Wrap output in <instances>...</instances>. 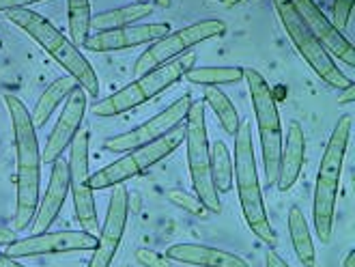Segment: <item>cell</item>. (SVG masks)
<instances>
[{
	"label": "cell",
	"mask_w": 355,
	"mask_h": 267,
	"mask_svg": "<svg viewBox=\"0 0 355 267\" xmlns=\"http://www.w3.org/2000/svg\"><path fill=\"white\" fill-rule=\"evenodd\" d=\"M15 239H17V233L13 229L0 227V246H11Z\"/></svg>",
	"instance_id": "cell-34"
},
{
	"label": "cell",
	"mask_w": 355,
	"mask_h": 267,
	"mask_svg": "<svg viewBox=\"0 0 355 267\" xmlns=\"http://www.w3.org/2000/svg\"><path fill=\"white\" fill-rule=\"evenodd\" d=\"M89 132H80L69 145V192L73 198V212L80 222L82 231L97 237L99 220H97V205L93 198V188L89 186Z\"/></svg>",
	"instance_id": "cell-10"
},
{
	"label": "cell",
	"mask_w": 355,
	"mask_h": 267,
	"mask_svg": "<svg viewBox=\"0 0 355 267\" xmlns=\"http://www.w3.org/2000/svg\"><path fill=\"white\" fill-rule=\"evenodd\" d=\"M173 28L171 24L164 22H153V24H132L116 31H106V33H95L91 35L85 46L91 52H119L128 48H138V46H151L157 39L166 37Z\"/></svg>",
	"instance_id": "cell-16"
},
{
	"label": "cell",
	"mask_w": 355,
	"mask_h": 267,
	"mask_svg": "<svg viewBox=\"0 0 355 267\" xmlns=\"http://www.w3.org/2000/svg\"><path fill=\"white\" fill-rule=\"evenodd\" d=\"M291 3H293V7L300 11V15L304 17V22L310 26V31L315 33V37L321 41V46L329 52V56L331 58L336 56L340 63H345L349 67H355V48H353V44L329 22L315 0H291Z\"/></svg>",
	"instance_id": "cell-15"
},
{
	"label": "cell",
	"mask_w": 355,
	"mask_h": 267,
	"mask_svg": "<svg viewBox=\"0 0 355 267\" xmlns=\"http://www.w3.org/2000/svg\"><path fill=\"white\" fill-rule=\"evenodd\" d=\"M128 214H130V192L123 186L112 188V196L108 203V214L103 220L101 229L97 233V246L93 248V257L87 267H110L119 246L125 235V227H128Z\"/></svg>",
	"instance_id": "cell-12"
},
{
	"label": "cell",
	"mask_w": 355,
	"mask_h": 267,
	"mask_svg": "<svg viewBox=\"0 0 355 267\" xmlns=\"http://www.w3.org/2000/svg\"><path fill=\"white\" fill-rule=\"evenodd\" d=\"M134 3H140V5H149L151 0H134Z\"/></svg>",
	"instance_id": "cell-39"
},
{
	"label": "cell",
	"mask_w": 355,
	"mask_h": 267,
	"mask_svg": "<svg viewBox=\"0 0 355 267\" xmlns=\"http://www.w3.org/2000/svg\"><path fill=\"white\" fill-rule=\"evenodd\" d=\"M237 3H241V0H224V5H228V7H233Z\"/></svg>",
	"instance_id": "cell-38"
},
{
	"label": "cell",
	"mask_w": 355,
	"mask_h": 267,
	"mask_svg": "<svg viewBox=\"0 0 355 267\" xmlns=\"http://www.w3.org/2000/svg\"><path fill=\"white\" fill-rule=\"evenodd\" d=\"M196 65V54L187 52L171 63H166L157 69H151L144 76H138L134 82H130L128 87H123L121 91H116L114 95L101 99L95 104V114L97 117H119L123 112H130L142 104H147L149 99L157 97L159 93H164L166 89H171L173 85L190 71Z\"/></svg>",
	"instance_id": "cell-5"
},
{
	"label": "cell",
	"mask_w": 355,
	"mask_h": 267,
	"mask_svg": "<svg viewBox=\"0 0 355 267\" xmlns=\"http://www.w3.org/2000/svg\"><path fill=\"white\" fill-rule=\"evenodd\" d=\"M69 13V35L76 48L85 46V41L91 37V0H67Z\"/></svg>",
	"instance_id": "cell-27"
},
{
	"label": "cell",
	"mask_w": 355,
	"mask_h": 267,
	"mask_svg": "<svg viewBox=\"0 0 355 267\" xmlns=\"http://www.w3.org/2000/svg\"><path fill=\"white\" fill-rule=\"evenodd\" d=\"M44 3V0H0V11H15V9H28L31 5Z\"/></svg>",
	"instance_id": "cell-31"
},
{
	"label": "cell",
	"mask_w": 355,
	"mask_h": 267,
	"mask_svg": "<svg viewBox=\"0 0 355 267\" xmlns=\"http://www.w3.org/2000/svg\"><path fill=\"white\" fill-rule=\"evenodd\" d=\"M343 267H355V250H349L345 261H343Z\"/></svg>",
	"instance_id": "cell-36"
},
{
	"label": "cell",
	"mask_w": 355,
	"mask_h": 267,
	"mask_svg": "<svg viewBox=\"0 0 355 267\" xmlns=\"http://www.w3.org/2000/svg\"><path fill=\"white\" fill-rule=\"evenodd\" d=\"M192 85L202 87H220V85H237L243 80V67L228 65V67H198L194 65L183 76Z\"/></svg>",
	"instance_id": "cell-26"
},
{
	"label": "cell",
	"mask_w": 355,
	"mask_h": 267,
	"mask_svg": "<svg viewBox=\"0 0 355 267\" xmlns=\"http://www.w3.org/2000/svg\"><path fill=\"white\" fill-rule=\"evenodd\" d=\"M274 9L280 17L288 39L293 41V46L297 48L300 56L308 63V67L331 89L340 91V89L349 87L353 80L336 65V60H334L329 56V52L321 46V41L304 22V17L293 7V3H291V0H274Z\"/></svg>",
	"instance_id": "cell-7"
},
{
	"label": "cell",
	"mask_w": 355,
	"mask_h": 267,
	"mask_svg": "<svg viewBox=\"0 0 355 267\" xmlns=\"http://www.w3.org/2000/svg\"><path fill=\"white\" fill-rule=\"evenodd\" d=\"M224 33H226V24L222 19H202V22H196L192 26L168 33L166 37L157 39L155 44H151L138 56L136 65H134V74H136V78L144 76L147 71L157 69L166 63H171V60L187 54L192 48L200 46L202 41L220 37Z\"/></svg>",
	"instance_id": "cell-9"
},
{
	"label": "cell",
	"mask_w": 355,
	"mask_h": 267,
	"mask_svg": "<svg viewBox=\"0 0 355 267\" xmlns=\"http://www.w3.org/2000/svg\"><path fill=\"white\" fill-rule=\"evenodd\" d=\"M97 246V237L87 231H56L37 233L31 237L15 239L7 246L11 259L44 257V255H67V252H89Z\"/></svg>",
	"instance_id": "cell-13"
},
{
	"label": "cell",
	"mask_w": 355,
	"mask_h": 267,
	"mask_svg": "<svg viewBox=\"0 0 355 267\" xmlns=\"http://www.w3.org/2000/svg\"><path fill=\"white\" fill-rule=\"evenodd\" d=\"M136 261L142 265V267H173V261L157 252V250H149V248H138L136 250Z\"/></svg>",
	"instance_id": "cell-30"
},
{
	"label": "cell",
	"mask_w": 355,
	"mask_h": 267,
	"mask_svg": "<svg viewBox=\"0 0 355 267\" xmlns=\"http://www.w3.org/2000/svg\"><path fill=\"white\" fill-rule=\"evenodd\" d=\"M80 87L78 82L71 78V76H65V78H58L54 80L52 85L41 93V97L37 99L35 104V110L31 112V119H33V126L35 128H44L46 123L50 121V117L54 114V110L69 97V93Z\"/></svg>",
	"instance_id": "cell-21"
},
{
	"label": "cell",
	"mask_w": 355,
	"mask_h": 267,
	"mask_svg": "<svg viewBox=\"0 0 355 267\" xmlns=\"http://www.w3.org/2000/svg\"><path fill=\"white\" fill-rule=\"evenodd\" d=\"M235 183H237V194L241 203V212L245 218L248 229L252 231L265 246L271 250L278 246L276 231L271 227L263 192L259 183V171H257V157H254V142H252V126L250 121L239 123V130L235 134Z\"/></svg>",
	"instance_id": "cell-4"
},
{
	"label": "cell",
	"mask_w": 355,
	"mask_h": 267,
	"mask_svg": "<svg viewBox=\"0 0 355 267\" xmlns=\"http://www.w3.org/2000/svg\"><path fill=\"white\" fill-rule=\"evenodd\" d=\"M353 5L355 0H334V9H331V15H334V26H336L340 33L347 28L349 19H351V13H353Z\"/></svg>",
	"instance_id": "cell-29"
},
{
	"label": "cell",
	"mask_w": 355,
	"mask_h": 267,
	"mask_svg": "<svg viewBox=\"0 0 355 267\" xmlns=\"http://www.w3.org/2000/svg\"><path fill=\"white\" fill-rule=\"evenodd\" d=\"M243 80L248 82L250 99H252V110H254L257 126H259L267 186H276L280 151H282V140H284L276 95L271 91L269 82L257 69H243Z\"/></svg>",
	"instance_id": "cell-6"
},
{
	"label": "cell",
	"mask_w": 355,
	"mask_h": 267,
	"mask_svg": "<svg viewBox=\"0 0 355 267\" xmlns=\"http://www.w3.org/2000/svg\"><path fill=\"white\" fill-rule=\"evenodd\" d=\"M50 166H52V173H50L46 194L39 196V207H37L35 220L31 224L33 235L50 231V227L58 218L62 205H65V200H67V194H69V166H67V162L58 157L56 162L50 164Z\"/></svg>",
	"instance_id": "cell-17"
},
{
	"label": "cell",
	"mask_w": 355,
	"mask_h": 267,
	"mask_svg": "<svg viewBox=\"0 0 355 267\" xmlns=\"http://www.w3.org/2000/svg\"><path fill=\"white\" fill-rule=\"evenodd\" d=\"M265 267H291V265H286V261L280 255H276L274 250H269L267 257H265Z\"/></svg>",
	"instance_id": "cell-32"
},
{
	"label": "cell",
	"mask_w": 355,
	"mask_h": 267,
	"mask_svg": "<svg viewBox=\"0 0 355 267\" xmlns=\"http://www.w3.org/2000/svg\"><path fill=\"white\" fill-rule=\"evenodd\" d=\"M190 106H192L190 95H183L177 101H173L166 110L157 112L149 121H144L142 126L125 132V134H116V136L108 138L106 142H103V149L112 151V153H128V151H134L138 147L149 145L151 140L164 136L168 130H173L175 126H179V123H183Z\"/></svg>",
	"instance_id": "cell-11"
},
{
	"label": "cell",
	"mask_w": 355,
	"mask_h": 267,
	"mask_svg": "<svg viewBox=\"0 0 355 267\" xmlns=\"http://www.w3.org/2000/svg\"><path fill=\"white\" fill-rule=\"evenodd\" d=\"M355 99V85L351 82L349 87H345V89H340V95H338V104H351V101Z\"/></svg>",
	"instance_id": "cell-33"
},
{
	"label": "cell",
	"mask_w": 355,
	"mask_h": 267,
	"mask_svg": "<svg viewBox=\"0 0 355 267\" xmlns=\"http://www.w3.org/2000/svg\"><path fill=\"white\" fill-rule=\"evenodd\" d=\"M153 13V5H140V3H132L128 7H119V9H110V11H101L97 15L91 17V31L95 33H106V31H116V28H125L132 26L140 19H144L147 15Z\"/></svg>",
	"instance_id": "cell-22"
},
{
	"label": "cell",
	"mask_w": 355,
	"mask_h": 267,
	"mask_svg": "<svg viewBox=\"0 0 355 267\" xmlns=\"http://www.w3.org/2000/svg\"><path fill=\"white\" fill-rule=\"evenodd\" d=\"M209 157H211V179L218 194H228L235 186V171H233V155L222 140H216L209 147Z\"/></svg>",
	"instance_id": "cell-24"
},
{
	"label": "cell",
	"mask_w": 355,
	"mask_h": 267,
	"mask_svg": "<svg viewBox=\"0 0 355 267\" xmlns=\"http://www.w3.org/2000/svg\"><path fill=\"white\" fill-rule=\"evenodd\" d=\"M85 114H87V91L82 87H76L65 99V106H62L56 126L46 140V149L41 151V162L52 164L62 155V151L69 149V145L80 132Z\"/></svg>",
	"instance_id": "cell-14"
},
{
	"label": "cell",
	"mask_w": 355,
	"mask_h": 267,
	"mask_svg": "<svg viewBox=\"0 0 355 267\" xmlns=\"http://www.w3.org/2000/svg\"><path fill=\"white\" fill-rule=\"evenodd\" d=\"M185 140V121L175 126L173 130H168L164 136L151 140L149 145L138 147L134 151H128L134 166L138 169V175H144L149 169H153L155 164H159L162 160H166L171 153H175Z\"/></svg>",
	"instance_id": "cell-20"
},
{
	"label": "cell",
	"mask_w": 355,
	"mask_h": 267,
	"mask_svg": "<svg viewBox=\"0 0 355 267\" xmlns=\"http://www.w3.org/2000/svg\"><path fill=\"white\" fill-rule=\"evenodd\" d=\"M0 267H24V265L17 263V259H11L7 252H0Z\"/></svg>",
	"instance_id": "cell-35"
},
{
	"label": "cell",
	"mask_w": 355,
	"mask_h": 267,
	"mask_svg": "<svg viewBox=\"0 0 355 267\" xmlns=\"http://www.w3.org/2000/svg\"><path fill=\"white\" fill-rule=\"evenodd\" d=\"M5 106L11 117V130L15 142V164H17V192H15V216L13 231L22 233L35 220L39 207L41 188V149L37 142V128L24 101L15 95H5Z\"/></svg>",
	"instance_id": "cell-1"
},
{
	"label": "cell",
	"mask_w": 355,
	"mask_h": 267,
	"mask_svg": "<svg viewBox=\"0 0 355 267\" xmlns=\"http://www.w3.org/2000/svg\"><path fill=\"white\" fill-rule=\"evenodd\" d=\"M151 3H155L157 7H164V9L171 7V0H151Z\"/></svg>",
	"instance_id": "cell-37"
},
{
	"label": "cell",
	"mask_w": 355,
	"mask_h": 267,
	"mask_svg": "<svg viewBox=\"0 0 355 267\" xmlns=\"http://www.w3.org/2000/svg\"><path fill=\"white\" fill-rule=\"evenodd\" d=\"M205 104L211 108L220 121L222 130L228 134V136H235L237 130H239V112L235 108V104L231 99H228V95L224 91H220L218 87H207L205 89Z\"/></svg>",
	"instance_id": "cell-25"
},
{
	"label": "cell",
	"mask_w": 355,
	"mask_h": 267,
	"mask_svg": "<svg viewBox=\"0 0 355 267\" xmlns=\"http://www.w3.org/2000/svg\"><path fill=\"white\" fill-rule=\"evenodd\" d=\"M173 263L183 265H196V267H250L248 261H243L239 255L226 252L211 246L200 243H173L164 252Z\"/></svg>",
	"instance_id": "cell-19"
},
{
	"label": "cell",
	"mask_w": 355,
	"mask_h": 267,
	"mask_svg": "<svg viewBox=\"0 0 355 267\" xmlns=\"http://www.w3.org/2000/svg\"><path fill=\"white\" fill-rule=\"evenodd\" d=\"M185 145H187V166H190L192 186L202 207L211 214L222 212V200L211 179V157H209L207 123H205V101H192L185 117Z\"/></svg>",
	"instance_id": "cell-8"
},
{
	"label": "cell",
	"mask_w": 355,
	"mask_h": 267,
	"mask_svg": "<svg viewBox=\"0 0 355 267\" xmlns=\"http://www.w3.org/2000/svg\"><path fill=\"white\" fill-rule=\"evenodd\" d=\"M351 114H343L334 126V132L321 155L317 186H315V203H312V220L315 231L321 243H329L334 237V224H336V203L340 190V177L345 166L347 145L351 138Z\"/></svg>",
	"instance_id": "cell-2"
},
{
	"label": "cell",
	"mask_w": 355,
	"mask_h": 267,
	"mask_svg": "<svg viewBox=\"0 0 355 267\" xmlns=\"http://www.w3.org/2000/svg\"><path fill=\"white\" fill-rule=\"evenodd\" d=\"M304 164H306V134L297 121H291L286 130V140H282L280 164H278L276 186L280 192H288L295 186Z\"/></svg>",
	"instance_id": "cell-18"
},
{
	"label": "cell",
	"mask_w": 355,
	"mask_h": 267,
	"mask_svg": "<svg viewBox=\"0 0 355 267\" xmlns=\"http://www.w3.org/2000/svg\"><path fill=\"white\" fill-rule=\"evenodd\" d=\"M168 200L175 205V207H179V209H183V212H187V214H192V216H202L207 209L202 207V203L196 198V196H192V194H187V192H183V190H171L168 192Z\"/></svg>",
	"instance_id": "cell-28"
},
{
	"label": "cell",
	"mask_w": 355,
	"mask_h": 267,
	"mask_svg": "<svg viewBox=\"0 0 355 267\" xmlns=\"http://www.w3.org/2000/svg\"><path fill=\"white\" fill-rule=\"evenodd\" d=\"M288 235H291V243H293V250L297 255V261L304 267H315L317 265V250L315 243H312V235H310V227L306 222L304 212L293 205L288 209Z\"/></svg>",
	"instance_id": "cell-23"
},
{
	"label": "cell",
	"mask_w": 355,
	"mask_h": 267,
	"mask_svg": "<svg viewBox=\"0 0 355 267\" xmlns=\"http://www.w3.org/2000/svg\"><path fill=\"white\" fill-rule=\"evenodd\" d=\"M7 19L19 31H24L28 37H33L62 69H67V74L87 91V95L91 97L99 95V78L95 69L85 58V54L80 52V48H76L71 44V39L62 35L50 19H46L41 13L31 11V9L7 11Z\"/></svg>",
	"instance_id": "cell-3"
}]
</instances>
